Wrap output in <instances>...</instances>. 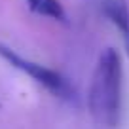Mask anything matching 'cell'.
Masks as SVG:
<instances>
[{"label":"cell","instance_id":"obj_2","mask_svg":"<svg viewBox=\"0 0 129 129\" xmlns=\"http://www.w3.org/2000/svg\"><path fill=\"white\" fill-rule=\"evenodd\" d=\"M0 57L4 61H8L13 69H17L23 74L30 76L36 84H40L44 89H48L59 101L67 103V105H76L78 103L76 87L72 85V82H70L69 78L63 76L61 72H57V70H53V69H48V67H44V64H40V63H34V61H30V59H25L15 49H12L10 46L2 44V42H0Z\"/></svg>","mask_w":129,"mask_h":129},{"label":"cell","instance_id":"obj_4","mask_svg":"<svg viewBox=\"0 0 129 129\" xmlns=\"http://www.w3.org/2000/svg\"><path fill=\"white\" fill-rule=\"evenodd\" d=\"M27 4L30 12L38 13V15L55 19L59 23H67V12L59 0H27Z\"/></svg>","mask_w":129,"mask_h":129},{"label":"cell","instance_id":"obj_3","mask_svg":"<svg viewBox=\"0 0 129 129\" xmlns=\"http://www.w3.org/2000/svg\"><path fill=\"white\" fill-rule=\"evenodd\" d=\"M95 8L114 25L123 42L125 53L129 55V4L127 0H93Z\"/></svg>","mask_w":129,"mask_h":129},{"label":"cell","instance_id":"obj_1","mask_svg":"<svg viewBox=\"0 0 129 129\" xmlns=\"http://www.w3.org/2000/svg\"><path fill=\"white\" fill-rule=\"evenodd\" d=\"M121 93H123V67L120 53L106 48L97 59L87 91V106L93 120L103 127H114L120 120Z\"/></svg>","mask_w":129,"mask_h":129}]
</instances>
